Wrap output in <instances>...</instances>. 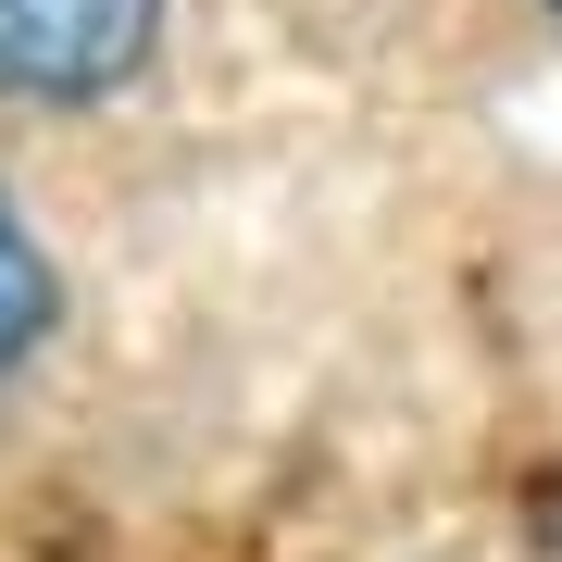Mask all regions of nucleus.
Listing matches in <instances>:
<instances>
[{
  "label": "nucleus",
  "mask_w": 562,
  "mask_h": 562,
  "mask_svg": "<svg viewBox=\"0 0 562 562\" xmlns=\"http://www.w3.org/2000/svg\"><path fill=\"white\" fill-rule=\"evenodd\" d=\"M162 0H0V101L13 113H88L150 63Z\"/></svg>",
  "instance_id": "obj_1"
},
{
  "label": "nucleus",
  "mask_w": 562,
  "mask_h": 562,
  "mask_svg": "<svg viewBox=\"0 0 562 562\" xmlns=\"http://www.w3.org/2000/svg\"><path fill=\"white\" fill-rule=\"evenodd\" d=\"M50 313H63V276H50V250H38V225H25V201L0 188V375H13V362H38Z\"/></svg>",
  "instance_id": "obj_2"
},
{
  "label": "nucleus",
  "mask_w": 562,
  "mask_h": 562,
  "mask_svg": "<svg viewBox=\"0 0 562 562\" xmlns=\"http://www.w3.org/2000/svg\"><path fill=\"white\" fill-rule=\"evenodd\" d=\"M550 13H562V0H550Z\"/></svg>",
  "instance_id": "obj_3"
}]
</instances>
